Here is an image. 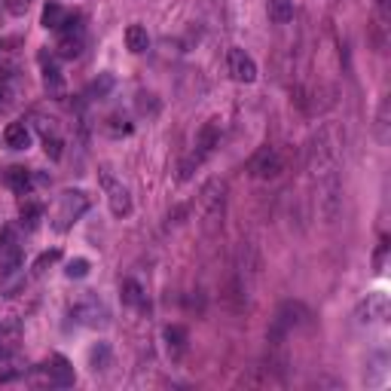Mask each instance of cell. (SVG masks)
<instances>
[{"mask_svg": "<svg viewBox=\"0 0 391 391\" xmlns=\"http://www.w3.org/2000/svg\"><path fill=\"white\" fill-rule=\"evenodd\" d=\"M306 165L318 187V211L327 223L336 220L343 196H339V169H343V131L334 122L324 126L309 138L306 147Z\"/></svg>", "mask_w": 391, "mask_h": 391, "instance_id": "1", "label": "cell"}, {"mask_svg": "<svg viewBox=\"0 0 391 391\" xmlns=\"http://www.w3.org/2000/svg\"><path fill=\"white\" fill-rule=\"evenodd\" d=\"M86 211H89V193H83V190H64L58 196L55 211H52V229H58V232L71 229Z\"/></svg>", "mask_w": 391, "mask_h": 391, "instance_id": "2", "label": "cell"}, {"mask_svg": "<svg viewBox=\"0 0 391 391\" xmlns=\"http://www.w3.org/2000/svg\"><path fill=\"white\" fill-rule=\"evenodd\" d=\"M223 193H227V187L220 184V180H208L202 187V196H199V205H202V220L208 229H214L218 223L223 220Z\"/></svg>", "mask_w": 391, "mask_h": 391, "instance_id": "3", "label": "cell"}, {"mask_svg": "<svg viewBox=\"0 0 391 391\" xmlns=\"http://www.w3.org/2000/svg\"><path fill=\"white\" fill-rule=\"evenodd\" d=\"M227 71H229L232 80L245 83V86L257 80V62L245 52V49H239V46H232L229 52H227Z\"/></svg>", "mask_w": 391, "mask_h": 391, "instance_id": "4", "label": "cell"}, {"mask_svg": "<svg viewBox=\"0 0 391 391\" xmlns=\"http://www.w3.org/2000/svg\"><path fill=\"white\" fill-rule=\"evenodd\" d=\"M251 171H254V178H260V180H272L285 171V159H281V153L276 147H263L251 159Z\"/></svg>", "mask_w": 391, "mask_h": 391, "instance_id": "5", "label": "cell"}, {"mask_svg": "<svg viewBox=\"0 0 391 391\" xmlns=\"http://www.w3.org/2000/svg\"><path fill=\"white\" fill-rule=\"evenodd\" d=\"M101 184L107 190V199H111L113 218H129V214H131V196H129V190L122 187V184H116L113 174L107 171V169L101 171Z\"/></svg>", "mask_w": 391, "mask_h": 391, "instance_id": "6", "label": "cell"}, {"mask_svg": "<svg viewBox=\"0 0 391 391\" xmlns=\"http://www.w3.org/2000/svg\"><path fill=\"white\" fill-rule=\"evenodd\" d=\"M220 144V120H208L202 129H199V135H196V150H193V156H199V159H208V156L214 153V147Z\"/></svg>", "mask_w": 391, "mask_h": 391, "instance_id": "7", "label": "cell"}, {"mask_svg": "<svg viewBox=\"0 0 391 391\" xmlns=\"http://www.w3.org/2000/svg\"><path fill=\"white\" fill-rule=\"evenodd\" d=\"M388 318V297L385 294H367L361 306H357V321L373 324V321H385Z\"/></svg>", "mask_w": 391, "mask_h": 391, "instance_id": "8", "label": "cell"}, {"mask_svg": "<svg viewBox=\"0 0 391 391\" xmlns=\"http://www.w3.org/2000/svg\"><path fill=\"white\" fill-rule=\"evenodd\" d=\"M43 373H46V379L52 382V385H62V388L73 385V367H71L68 357H62V355L49 357V361L43 364Z\"/></svg>", "mask_w": 391, "mask_h": 391, "instance_id": "9", "label": "cell"}, {"mask_svg": "<svg viewBox=\"0 0 391 391\" xmlns=\"http://www.w3.org/2000/svg\"><path fill=\"white\" fill-rule=\"evenodd\" d=\"M187 343H190V336L180 324H169V327H165V348H169L171 361H180V357L187 355Z\"/></svg>", "mask_w": 391, "mask_h": 391, "instance_id": "10", "label": "cell"}, {"mask_svg": "<svg viewBox=\"0 0 391 391\" xmlns=\"http://www.w3.org/2000/svg\"><path fill=\"white\" fill-rule=\"evenodd\" d=\"M83 28H77V31H62V37H58V55L62 58H77L80 52H83Z\"/></svg>", "mask_w": 391, "mask_h": 391, "instance_id": "11", "label": "cell"}, {"mask_svg": "<svg viewBox=\"0 0 391 391\" xmlns=\"http://www.w3.org/2000/svg\"><path fill=\"white\" fill-rule=\"evenodd\" d=\"M3 141H6V147L10 150H24L31 144V131H28L24 122H10L6 131H3Z\"/></svg>", "mask_w": 391, "mask_h": 391, "instance_id": "12", "label": "cell"}, {"mask_svg": "<svg viewBox=\"0 0 391 391\" xmlns=\"http://www.w3.org/2000/svg\"><path fill=\"white\" fill-rule=\"evenodd\" d=\"M266 13H269V22L287 24L294 19V0H266Z\"/></svg>", "mask_w": 391, "mask_h": 391, "instance_id": "13", "label": "cell"}, {"mask_svg": "<svg viewBox=\"0 0 391 391\" xmlns=\"http://www.w3.org/2000/svg\"><path fill=\"white\" fill-rule=\"evenodd\" d=\"M126 46H129V52H147V46H150V34H147V28L144 24H129L126 28Z\"/></svg>", "mask_w": 391, "mask_h": 391, "instance_id": "14", "label": "cell"}, {"mask_svg": "<svg viewBox=\"0 0 391 391\" xmlns=\"http://www.w3.org/2000/svg\"><path fill=\"white\" fill-rule=\"evenodd\" d=\"M40 62H43V86H46L52 95H62V92H64V77H62V71H58L52 62H46V55H40Z\"/></svg>", "mask_w": 391, "mask_h": 391, "instance_id": "15", "label": "cell"}, {"mask_svg": "<svg viewBox=\"0 0 391 391\" xmlns=\"http://www.w3.org/2000/svg\"><path fill=\"white\" fill-rule=\"evenodd\" d=\"M122 303H126V306H135V309H144V306H147L144 287H141L135 278H126V281H122Z\"/></svg>", "mask_w": 391, "mask_h": 391, "instance_id": "16", "label": "cell"}, {"mask_svg": "<svg viewBox=\"0 0 391 391\" xmlns=\"http://www.w3.org/2000/svg\"><path fill=\"white\" fill-rule=\"evenodd\" d=\"M6 184H10L15 193H31V171L22 169V165H13L10 171H6Z\"/></svg>", "mask_w": 391, "mask_h": 391, "instance_id": "17", "label": "cell"}, {"mask_svg": "<svg viewBox=\"0 0 391 391\" xmlns=\"http://www.w3.org/2000/svg\"><path fill=\"white\" fill-rule=\"evenodd\" d=\"M64 15H68V13H64L58 3H46V6H43V19H40V24H43V28L58 31V28H62V22H64Z\"/></svg>", "mask_w": 391, "mask_h": 391, "instance_id": "18", "label": "cell"}, {"mask_svg": "<svg viewBox=\"0 0 391 391\" xmlns=\"http://www.w3.org/2000/svg\"><path fill=\"white\" fill-rule=\"evenodd\" d=\"M0 266H3V272L19 269V248H15L13 242L0 245Z\"/></svg>", "mask_w": 391, "mask_h": 391, "instance_id": "19", "label": "cell"}, {"mask_svg": "<svg viewBox=\"0 0 391 391\" xmlns=\"http://www.w3.org/2000/svg\"><path fill=\"white\" fill-rule=\"evenodd\" d=\"M40 218H43V205H37V202H24L22 205V223L28 229H34L40 223Z\"/></svg>", "mask_w": 391, "mask_h": 391, "instance_id": "20", "label": "cell"}, {"mask_svg": "<svg viewBox=\"0 0 391 391\" xmlns=\"http://www.w3.org/2000/svg\"><path fill=\"white\" fill-rule=\"evenodd\" d=\"M89 364H92V370H104L107 364H111V348H107V343H98L92 352H89Z\"/></svg>", "mask_w": 391, "mask_h": 391, "instance_id": "21", "label": "cell"}, {"mask_svg": "<svg viewBox=\"0 0 391 391\" xmlns=\"http://www.w3.org/2000/svg\"><path fill=\"white\" fill-rule=\"evenodd\" d=\"M64 276H68V278H86L89 276V260H83V257L71 260L68 269H64Z\"/></svg>", "mask_w": 391, "mask_h": 391, "instance_id": "22", "label": "cell"}, {"mask_svg": "<svg viewBox=\"0 0 391 391\" xmlns=\"http://www.w3.org/2000/svg\"><path fill=\"white\" fill-rule=\"evenodd\" d=\"M43 150H46V153L49 156H52V159H62V138H58V135H52V138H43Z\"/></svg>", "mask_w": 391, "mask_h": 391, "instance_id": "23", "label": "cell"}, {"mask_svg": "<svg viewBox=\"0 0 391 391\" xmlns=\"http://www.w3.org/2000/svg\"><path fill=\"white\" fill-rule=\"evenodd\" d=\"M58 257H62V251H46V254H40V257H37V263H34V269H37V272H43L46 266L58 263Z\"/></svg>", "mask_w": 391, "mask_h": 391, "instance_id": "24", "label": "cell"}, {"mask_svg": "<svg viewBox=\"0 0 391 391\" xmlns=\"http://www.w3.org/2000/svg\"><path fill=\"white\" fill-rule=\"evenodd\" d=\"M138 111H141V113H156V111H159V104L153 101V95H144V92H141V95H138Z\"/></svg>", "mask_w": 391, "mask_h": 391, "instance_id": "25", "label": "cell"}, {"mask_svg": "<svg viewBox=\"0 0 391 391\" xmlns=\"http://www.w3.org/2000/svg\"><path fill=\"white\" fill-rule=\"evenodd\" d=\"M31 6V0H6V10H10L13 15H24Z\"/></svg>", "mask_w": 391, "mask_h": 391, "instance_id": "26", "label": "cell"}]
</instances>
